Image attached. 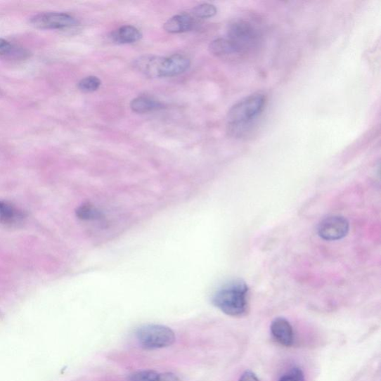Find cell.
Wrapping results in <instances>:
<instances>
[{"label":"cell","mask_w":381,"mask_h":381,"mask_svg":"<svg viewBox=\"0 0 381 381\" xmlns=\"http://www.w3.org/2000/svg\"><path fill=\"white\" fill-rule=\"evenodd\" d=\"M30 52L18 46L14 45L0 38V58L10 60H24L30 56Z\"/></svg>","instance_id":"4fadbf2b"},{"label":"cell","mask_w":381,"mask_h":381,"mask_svg":"<svg viewBox=\"0 0 381 381\" xmlns=\"http://www.w3.org/2000/svg\"><path fill=\"white\" fill-rule=\"evenodd\" d=\"M217 13V8L209 4H202L196 6L193 11V14L195 18L200 19H207L214 17Z\"/></svg>","instance_id":"e0dca14e"},{"label":"cell","mask_w":381,"mask_h":381,"mask_svg":"<svg viewBox=\"0 0 381 381\" xmlns=\"http://www.w3.org/2000/svg\"><path fill=\"white\" fill-rule=\"evenodd\" d=\"M114 42L120 44L135 43L141 39L142 33L132 25H124L112 34Z\"/></svg>","instance_id":"7c38bea8"},{"label":"cell","mask_w":381,"mask_h":381,"mask_svg":"<svg viewBox=\"0 0 381 381\" xmlns=\"http://www.w3.org/2000/svg\"><path fill=\"white\" fill-rule=\"evenodd\" d=\"M131 108L136 113H147L162 110L164 105L153 98L139 96L131 101Z\"/></svg>","instance_id":"5bb4252c"},{"label":"cell","mask_w":381,"mask_h":381,"mask_svg":"<svg viewBox=\"0 0 381 381\" xmlns=\"http://www.w3.org/2000/svg\"><path fill=\"white\" fill-rule=\"evenodd\" d=\"M278 381H304V375L299 368L295 367L283 375Z\"/></svg>","instance_id":"d6986e66"},{"label":"cell","mask_w":381,"mask_h":381,"mask_svg":"<svg viewBox=\"0 0 381 381\" xmlns=\"http://www.w3.org/2000/svg\"><path fill=\"white\" fill-rule=\"evenodd\" d=\"M156 381H181L180 378L172 373H159Z\"/></svg>","instance_id":"ffe728a7"},{"label":"cell","mask_w":381,"mask_h":381,"mask_svg":"<svg viewBox=\"0 0 381 381\" xmlns=\"http://www.w3.org/2000/svg\"><path fill=\"white\" fill-rule=\"evenodd\" d=\"M30 24L38 30H65L75 27L78 21L66 13L46 12L33 16Z\"/></svg>","instance_id":"5b68a950"},{"label":"cell","mask_w":381,"mask_h":381,"mask_svg":"<svg viewBox=\"0 0 381 381\" xmlns=\"http://www.w3.org/2000/svg\"><path fill=\"white\" fill-rule=\"evenodd\" d=\"M209 49L212 55L221 58L234 59L245 55L243 51L228 38H219L213 41Z\"/></svg>","instance_id":"9c48e42d"},{"label":"cell","mask_w":381,"mask_h":381,"mask_svg":"<svg viewBox=\"0 0 381 381\" xmlns=\"http://www.w3.org/2000/svg\"><path fill=\"white\" fill-rule=\"evenodd\" d=\"M101 84L96 76H88L79 83V90L84 93H93L98 90Z\"/></svg>","instance_id":"2e32d148"},{"label":"cell","mask_w":381,"mask_h":381,"mask_svg":"<svg viewBox=\"0 0 381 381\" xmlns=\"http://www.w3.org/2000/svg\"><path fill=\"white\" fill-rule=\"evenodd\" d=\"M167 57L145 56L134 62L136 70L149 78H166Z\"/></svg>","instance_id":"52a82bcc"},{"label":"cell","mask_w":381,"mask_h":381,"mask_svg":"<svg viewBox=\"0 0 381 381\" xmlns=\"http://www.w3.org/2000/svg\"><path fill=\"white\" fill-rule=\"evenodd\" d=\"M159 373L155 370H143L132 374L129 381H156Z\"/></svg>","instance_id":"ac0fdd59"},{"label":"cell","mask_w":381,"mask_h":381,"mask_svg":"<svg viewBox=\"0 0 381 381\" xmlns=\"http://www.w3.org/2000/svg\"><path fill=\"white\" fill-rule=\"evenodd\" d=\"M76 216L82 221H94L101 217V213L91 203H84L75 211Z\"/></svg>","instance_id":"9a60e30c"},{"label":"cell","mask_w":381,"mask_h":381,"mask_svg":"<svg viewBox=\"0 0 381 381\" xmlns=\"http://www.w3.org/2000/svg\"><path fill=\"white\" fill-rule=\"evenodd\" d=\"M249 288L243 280L228 283L215 292L214 306L231 316H243L248 311Z\"/></svg>","instance_id":"6da1fadb"},{"label":"cell","mask_w":381,"mask_h":381,"mask_svg":"<svg viewBox=\"0 0 381 381\" xmlns=\"http://www.w3.org/2000/svg\"><path fill=\"white\" fill-rule=\"evenodd\" d=\"M266 101L265 96L261 93H254L239 101L228 112V131L237 134L245 126L256 120L263 112Z\"/></svg>","instance_id":"7a4b0ae2"},{"label":"cell","mask_w":381,"mask_h":381,"mask_svg":"<svg viewBox=\"0 0 381 381\" xmlns=\"http://www.w3.org/2000/svg\"><path fill=\"white\" fill-rule=\"evenodd\" d=\"M238 381H260L257 375L252 371L247 370L240 376Z\"/></svg>","instance_id":"44dd1931"},{"label":"cell","mask_w":381,"mask_h":381,"mask_svg":"<svg viewBox=\"0 0 381 381\" xmlns=\"http://www.w3.org/2000/svg\"><path fill=\"white\" fill-rule=\"evenodd\" d=\"M25 218L24 213L11 203L0 200V224L14 225Z\"/></svg>","instance_id":"8fae6325"},{"label":"cell","mask_w":381,"mask_h":381,"mask_svg":"<svg viewBox=\"0 0 381 381\" xmlns=\"http://www.w3.org/2000/svg\"><path fill=\"white\" fill-rule=\"evenodd\" d=\"M194 18L186 14L175 15L164 24V30L171 34L183 33L194 27Z\"/></svg>","instance_id":"30bf717a"},{"label":"cell","mask_w":381,"mask_h":381,"mask_svg":"<svg viewBox=\"0 0 381 381\" xmlns=\"http://www.w3.org/2000/svg\"><path fill=\"white\" fill-rule=\"evenodd\" d=\"M136 337L138 344L147 350L169 347L174 344L176 340L175 334L170 328L155 324L139 327Z\"/></svg>","instance_id":"3957f363"},{"label":"cell","mask_w":381,"mask_h":381,"mask_svg":"<svg viewBox=\"0 0 381 381\" xmlns=\"http://www.w3.org/2000/svg\"><path fill=\"white\" fill-rule=\"evenodd\" d=\"M228 39L235 44L246 54L258 46L260 34L250 22L238 20L231 24L228 27Z\"/></svg>","instance_id":"277c9868"},{"label":"cell","mask_w":381,"mask_h":381,"mask_svg":"<svg viewBox=\"0 0 381 381\" xmlns=\"http://www.w3.org/2000/svg\"><path fill=\"white\" fill-rule=\"evenodd\" d=\"M271 332L276 342L283 347L294 344L295 332L293 327L283 317H277L271 325Z\"/></svg>","instance_id":"ba28073f"},{"label":"cell","mask_w":381,"mask_h":381,"mask_svg":"<svg viewBox=\"0 0 381 381\" xmlns=\"http://www.w3.org/2000/svg\"><path fill=\"white\" fill-rule=\"evenodd\" d=\"M349 231L348 220L340 215L329 216L319 224L318 234L325 240H337L345 238Z\"/></svg>","instance_id":"8992f818"}]
</instances>
